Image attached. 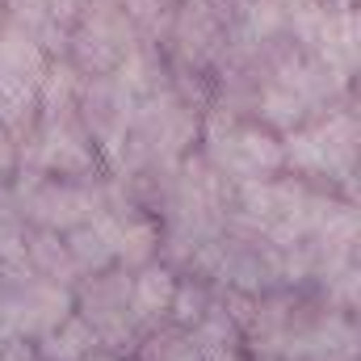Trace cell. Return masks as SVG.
Instances as JSON below:
<instances>
[{
	"label": "cell",
	"mask_w": 361,
	"mask_h": 361,
	"mask_svg": "<svg viewBox=\"0 0 361 361\" xmlns=\"http://www.w3.org/2000/svg\"><path fill=\"white\" fill-rule=\"evenodd\" d=\"M47 68H51V55L38 38H30L17 25L0 30V130L8 139L34 135Z\"/></svg>",
	"instance_id": "1"
},
{
	"label": "cell",
	"mask_w": 361,
	"mask_h": 361,
	"mask_svg": "<svg viewBox=\"0 0 361 361\" xmlns=\"http://www.w3.org/2000/svg\"><path fill=\"white\" fill-rule=\"evenodd\" d=\"M244 219L269 248H294L311 231L315 193H307L298 180H248L240 185Z\"/></svg>",
	"instance_id": "2"
},
{
	"label": "cell",
	"mask_w": 361,
	"mask_h": 361,
	"mask_svg": "<svg viewBox=\"0 0 361 361\" xmlns=\"http://www.w3.org/2000/svg\"><path fill=\"white\" fill-rule=\"evenodd\" d=\"M206 143H210V164L227 177H235L240 185L248 180H273L277 169L286 164L281 156V139L261 130V126H231L227 114H214L206 122Z\"/></svg>",
	"instance_id": "3"
},
{
	"label": "cell",
	"mask_w": 361,
	"mask_h": 361,
	"mask_svg": "<svg viewBox=\"0 0 361 361\" xmlns=\"http://www.w3.org/2000/svg\"><path fill=\"white\" fill-rule=\"evenodd\" d=\"M130 126H135V101H130V92L118 85L114 72L97 76L89 89L80 92V130L89 135L92 152L105 156L109 164L126 160Z\"/></svg>",
	"instance_id": "4"
},
{
	"label": "cell",
	"mask_w": 361,
	"mask_h": 361,
	"mask_svg": "<svg viewBox=\"0 0 361 361\" xmlns=\"http://www.w3.org/2000/svg\"><path fill=\"white\" fill-rule=\"evenodd\" d=\"M281 156H286V164H294L302 173L345 177V173H353V160H357V126H353V118L336 114V118L315 122L311 130H290L281 139Z\"/></svg>",
	"instance_id": "5"
},
{
	"label": "cell",
	"mask_w": 361,
	"mask_h": 361,
	"mask_svg": "<svg viewBox=\"0 0 361 361\" xmlns=\"http://www.w3.org/2000/svg\"><path fill=\"white\" fill-rule=\"evenodd\" d=\"M80 63H92L101 76L118 72L130 55H135V30H130V17L109 4V0H92L80 13V25H76V38H72Z\"/></svg>",
	"instance_id": "6"
},
{
	"label": "cell",
	"mask_w": 361,
	"mask_h": 361,
	"mask_svg": "<svg viewBox=\"0 0 361 361\" xmlns=\"http://www.w3.org/2000/svg\"><path fill=\"white\" fill-rule=\"evenodd\" d=\"M30 164L34 173H59V177H89L97 169V152H92L89 135L76 122H59V126H34L30 135Z\"/></svg>",
	"instance_id": "7"
},
{
	"label": "cell",
	"mask_w": 361,
	"mask_h": 361,
	"mask_svg": "<svg viewBox=\"0 0 361 361\" xmlns=\"http://www.w3.org/2000/svg\"><path fill=\"white\" fill-rule=\"evenodd\" d=\"M173 298H177V277L164 265H147L130 277V319L139 328L164 319L173 311Z\"/></svg>",
	"instance_id": "8"
},
{
	"label": "cell",
	"mask_w": 361,
	"mask_h": 361,
	"mask_svg": "<svg viewBox=\"0 0 361 361\" xmlns=\"http://www.w3.org/2000/svg\"><path fill=\"white\" fill-rule=\"evenodd\" d=\"M25 269L34 273V277H42V281L68 286V290L80 281V273H76L68 248H63V235L38 231V227H30V235H25Z\"/></svg>",
	"instance_id": "9"
},
{
	"label": "cell",
	"mask_w": 361,
	"mask_h": 361,
	"mask_svg": "<svg viewBox=\"0 0 361 361\" xmlns=\"http://www.w3.org/2000/svg\"><path fill=\"white\" fill-rule=\"evenodd\" d=\"M156 252H160V227L143 214H130L118 231V248H114V261L122 269H147L156 265Z\"/></svg>",
	"instance_id": "10"
},
{
	"label": "cell",
	"mask_w": 361,
	"mask_h": 361,
	"mask_svg": "<svg viewBox=\"0 0 361 361\" xmlns=\"http://www.w3.org/2000/svg\"><path fill=\"white\" fill-rule=\"evenodd\" d=\"M92 349H101V345H97V332H92L80 315L63 319L59 328H51V332L38 336V345H34L38 361H80L85 353H92Z\"/></svg>",
	"instance_id": "11"
},
{
	"label": "cell",
	"mask_w": 361,
	"mask_h": 361,
	"mask_svg": "<svg viewBox=\"0 0 361 361\" xmlns=\"http://www.w3.org/2000/svg\"><path fill=\"white\" fill-rule=\"evenodd\" d=\"M135 357H139V361H197V349H193L189 332L160 328V332H152L147 341H139Z\"/></svg>",
	"instance_id": "12"
},
{
	"label": "cell",
	"mask_w": 361,
	"mask_h": 361,
	"mask_svg": "<svg viewBox=\"0 0 361 361\" xmlns=\"http://www.w3.org/2000/svg\"><path fill=\"white\" fill-rule=\"evenodd\" d=\"M42 4H47L51 21H55V25H59V30L68 34V30H72V21H76V17L85 13V4H89V0H42Z\"/></svg>",
	"instance_id": "13"
},
{
	"label": "cell",
	"mask_w": 361,
	"mask_h": 361,
	"mask_svg": "<svg viewBox=\"0 0 361 361\" xmlns=\"http://www.w3.org/2000/svg\"><path fill=\"white\" fill-rule=\"evenodd\" d=\"M0 361H38L30 341H0Z\"/></svg>",
	"instance_id": "14"
},
{
	"label": "cell",
	"mask_w": 361,
	"mask_h": 361,
	"mask_svg": "<svg viewBox=\"0 0 361 361\" xmlns=\"http://www.w3.org/2000/svg\"><path fill=\"white\" fill-rule=\"evenodd\" d=\"M13 164H17V152H13V139H8V135L0 130V173H8Z\"/></svg>",
	"instance_id": "15"
},
{
	"label": "cell",
	"mask_w": 361,
	"mask_h": 361,
	"mask_svg": "<svg viewBox=\"0 0 361 361\" xmlns=\"http://www.w3.org/2000/svg\"><path fill=\"white\" fill-rule=\"evenodd\" d=\"M80 361H122V357H114V353H105V349H92V353H85Z\"/></svg>",
	"instance_id": "16"
},
{
	"label": "cell",
	"mask_w": 361,
	"mask_h": 361,
	"mask_svg": "<svg viewBox=\"0 0 361 361\" xmlns=\"http://www.w3.org/2000/svg\"><path fill=\"white\" fill-rule=\"evenodd\" d=\"M0 193H4V189H0Z\"/></svg>",
	"instance_id": "17"
}]
</instances>
